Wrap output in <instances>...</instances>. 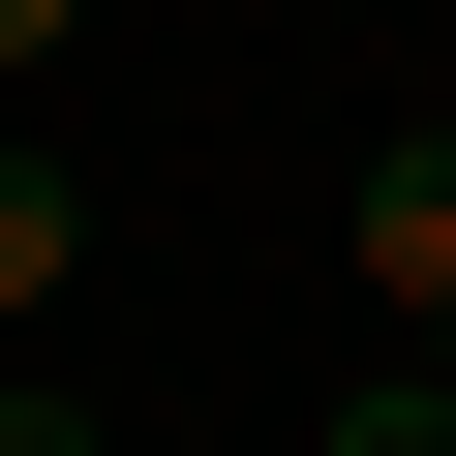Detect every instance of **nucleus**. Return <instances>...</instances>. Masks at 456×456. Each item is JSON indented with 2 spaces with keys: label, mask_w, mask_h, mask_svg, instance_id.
I'll list each match as a JSON object with an SVG mask.
<instances>
[{
  "label": "nucleus",
  "mask_w": 456,
  "mask_h": 456,
  "mask_svg": "<svg viewBox=\"0 0 456 456\" xmlns=\"http://www.w3.org/2000/svg\"><path fill=\"white\" fill-rule=\"evenodd\" d=\"M61 31H92V0H0V61H61Z\"/></svg>",
  "instance_id": "obj_5"
},
{
  "label": "nucleus",
  "mask_w": 456,
  "mask_h": 456,
  "mask_svg": "<svg viewBox=\"0 0 456 456\" xmlns=\"http://www.w3.org/2000/svg\"><path fill=\"white\" fill-rule=\"evenodd\" d=\"M0 456H92V395H61V365H0Z\"/></svg>",
  "instance_id": "obj_4"
},
{
  "label": "nucleus",
  "mask_w": 456,
  "mask_h": 456,
  "mask_svg": "<svg viewBox=\"0 0 456 456\" xmlns=\"http://www.w3.org/2000/svg\"><path fill=\"white\" fill-rule=\"evenodd\" d=\"M61 274H92V183H61V152H31V122H0V335H31V305H61Z\"/></svg>",
  "instance_id": "obj_2"
},
{
  "label": "nucleus",
  "mask_w": 456,
  "mask_h": 456,
  "mask_svg": "<svg viewBox=\"0 0 456 456\" xmlns=\"http://www.w3.org/2000/svg\"><path fill=\"white\" fill-rule=\"evenodd\" d=\"M305 456H456V365H365V395H335Z\"/></svg>",
  "instance_id": "obj_3"
},
{
  "label": "nucleus",
  "mask_w": 456,
  "mask_h": 456,
  "mask_svg": "<svg viewBox=\"0 0 456 456\" xmlns=\"http://www.w3.org/2000/svg\"><path fill=\"white\" fill-rule=\"evenodd\" d=\"M335 274L395 305V365H456V122H365V183H335Z\"/></svg>",
  "instance_id": "obj_1"
}]
</instances>
